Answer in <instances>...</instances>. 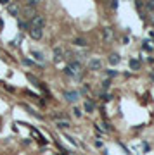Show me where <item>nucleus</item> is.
I'll use <instances>...</instances> for the list:
<instances>
[{
  "label": "nucleus",
  "instance_id": "1",
  "mask_svg": "<svg viewBox=\"0 0 154 155\" xmlns=\"http://www.w3.org/2000/svg\"><path fill=\"white\" fill-rule=\"evenodd\" d=\"M66 74L68 76H73V78H80L82 76V72H83V66L80 62H71L68 64V67H66Z\"/></svg>",
  "mask_w": 154,
  "mask_h": 155
},
{
  "label": "nucleus",
  "instance_id": "2",
  "mask_svg": "<svg viewBox=\"0 0 154 155\" xmlns=\"http://www.w3.org/2000/svg\"><path fill=\"white\" fill-rule=\"evenodd\" d=\"M43 24H45V17H43V16H40V14H35L33 17H31V24H29V26L42 29V28H43Z\"/></svg>",
  "mask_w": 154,
  "mask_h": 155
},
{
  "label": "nucleus",
  "instance_id": "3",
  "mask_svg": "<svg viewBox=\"0 0 154 155\" xmlns=\"http://www.w3.org/2000/svg\"><path fill=\"white\" fill-rule=\"evenodd\" d=\"M78 97H80V93L75 92V90H68V92H64V98L68 100V102H76Z\"/></svg>",
  "mask_w": 154,
  "mask_h": 155
},
{
  "label": "nucleus",
  "instance_id": "4",
  "mask_svg": "<svg viewBox=\"0 0 154 155\" xmlns=\"http://www.w3.org/2000/svg\"><path fill=\"white\" fill-rule=\"evenodd\" d=\"M29 35H31V38L33 40H40L42 38V29L40 28H33V26H29Z\"/></svg>",
  "mask_w": 154,
  "mask_h": 155
},
{
  "label": "nucleus",
  "instance_id": "5",
  "mask_svg": "<svg viewBox=\"0 0 154 155\" xmlns=\"http://www.w3.org/2000/svg\"><path fill=\"white\" fill-rule=\"evenodd\" d=\"M7 10H9V14L17 16V14H19V10H21V7H19L17 4H9V5H7Z\"/></svg>",
  "mask_w": 154,
  "mask_h": 155
},
{
  "label": "nucleus",
  "instance_id": "6",
  "mask_svg": "<svg viewBox=\"0 0 154 155\" xmlns=\"http://www.w3.org/2000/svg\"><path fill=\"white\" fill-rule=\"evenodd\" d=\"M63 55H64V50L61 48V47H56V48H54V62H59V60L63 59Z\"/></svg>",
  "mask_w": 154,
  "mask_h": 155
},
{
  "label": "nucleus",
  "instance_id": "7",
  "mask_svg": "<svg viewBox=\"0 0 154 155\" xmlns=\"http://www.w3.org/2000/svg\"><path fill=\"white\" fill-rule=\"evenodd\" d=\"M88 67H90V69H94V71H99L100 67H102V62H100L99 59H92L90 62H88Z\"/></svg>",
  "mask_w": 154,
  "mask_h": 155
},
{
  "label": "nucleus",
  "instance_id": "8",
  "mask_svg": "<svg viewBox=\"0 0 154 155\" xmlns=\"http://www.w3.org/2000/svg\"><path fill=\"white\" fill-rule=\"evenodd\" d=\"M102 33H104V40H106V42H111L112 38H114V31H112L111 28H104Z\"/></svg>",
  "mask_w": 154,
  "mask_h": 155
},
{
  "label": "nucleus",
  "instance_id": "9",
  "mask_svg": "<svg viewBox=\"0 0 154 155\" xmlns=\"http://www.w3.org/2000/svg\"><path fill=\"white\" fill-rule=\"evenodd\" d=\"M56 126L59 127V129H68V127H69V122H68V121H57Z\"/></svg>",
  "mask_w": 154,
  "mask_h": 155
},
{
  "label": "nucleus",
  "instance_id": "10",
  "mask_svg": "<svg viewBox=\"0 0 154 155\" xmlns=\"http://www.w3.org/2000/svg\"><path fill=\"white\" fill-rule=\"evenodd\" d=\"M85 112H94V104H92V100H87L85 102Z\"/></svg>",
  "mask_w": 154,
  "mask_h": 155
},
{
  "label": "nucleus",
  "instance_id": "11",
  "mask_svg": "<svg viewBox=\"0 0 154 155\" xmlns=\"http://www.w3.org/2000/svg\"><path fill=\"white\" fill-rule=\"evenodd\" d=\"M31 55L35 57V59H36V60H38L40 64L43 62V55H42V52H36V50H33V52H31Z\"/></svg>",
  "mask_w": 154,
  "mask_h": 155
},
{
  "label": "nucleus",
  "instance_id": "12",
  "mask_svg": "<svg viewBox=\"0 0 154 155\" xmlns=\"http://www.w3.org/2000/svg\"><path fill=\"white\" fill-rule=\"evenodd\" d=\"M109 62H111V64H118L119 62V55H118V54H111V55H109Z\"/></svg>",
  "mask_w": 154,
  "mask_h": 155
},
{
  "label": "nucleus",
  "instance_id": "13",
  "mask_svg": "<svg viewBox=\"0 0 154 155\" xmlns=\"http://www.w3.org/2000/svg\"><path fill=\"white\" fill-rule=\"evenodd\" d=\"M73 43H75V45H80V47H85V45H87V40H83V38H75Z\"/></svg>",
  "mask_w": 154,
  "mask_h": 155
},
{
  "label": "nucleus",
  "instance_id": "14",
  "mask_svg": "<svg viewBox=\"0 0 154 155\" xmlns=\"http://www.w3.org/2000/svg\"><path fill=\"white\" fill-rule=\"evenodd\" d=\"M130 67H132V69H139L140 67L139 60H137V59H132V60H130Z\"/></svg>",
  "mask_w": 154,
  "mask_h": 155
},
{
  "label": "nucleus",
  "instance_id": "15",
  "mask_svg": "<svg viewBox=\"0 0 154 155\" xmlns=\"http://www.w3.org/2000/svg\"><path fill=\"white\" fill-rule=\"evenodd\" d=\"M73 112H75V116H76V117H82V110H80V109H75Z\"/></svg>",
  "mask_w": 154,
  "mask_h": 155
},
{
  "label": "nucleus",
  "instance_id": "16",
  "mask_svg": "<svg viewBox=\"0 0 154 155\" xmlns=\"http://www.w3.org/2000/svg\"><path fill=\"white\" fill-rule=\"evenodd\" d=\"M19 26H21V29H28V24L23 22V21H19Z\"/></svg>",
  "mask_w": 154,
  "mask_h": 155
},
{
  "label": "nucleus",
  "instance_id": "17",
  "mask_svg": "<svg viewBox=\"0 0 154 155\" xmlns=\"http://www.w3.org/2000/svg\"><path fill=\"white\" fill-rule=\"evenodd\" d=\"M68 140H69V143H73V145H78V143H76V140H75L73 136H68Z\"/></svg>",
  "mask_w": 154,
  "mask_h": 155
},
{
  "label": "nucleus",
  "instance_id": "18",
  "mask_svg": "<svg viewBox=\"0 0 154 155\" xmlns=\"http://www.w3.org/2000/svg\"><path fill=\"white\" fill-rule=\"evenodd\" d=\"M147 9H149V10H154V2H149V4H147Z\"/></svg>",
  "mask_w": 154,
  "mask_h": 155
},
{
  "label": "nucleus",
  "instance_id": "19",
  "mask_svg": "<svg viewBox=\"0 0 154 155\" xmlns=\"http://www.w3.org/2000/svg\"><path fill=\"white\" fill-rule=\"evenodd\" d=\"M102 88H104V90H107V88H109V81H104V83H102Z\"/></svg>",
  "mask_w": 154,
  "mask_h": 155
},
{
  "label": "nucleus",
  "instance_id": "20",
  "mask_svg": "<svg viewBox=\"0 0 154 155\" xmlns=\"http://www.w3.org/2000/svg\"><path fill=\"white\" fill-rule=\"evenodd\" d=\"M100 98H102V100H109L111 97H109V95H100Z\"/></svg>",
  "mask_w": 154,
  "mask_h": 155
},
{
  "label": "nucleus",
  "instance_id": "21",
  "mask_svg": "<svg viewBox=\"0 0 154 155\" xmlns=\"http://www.w3.org/2000/svg\"><path fill=\"white\" fill-rule=\"evenodd\" d=\"M2 26H4V21H2V19H0V28H2Z\"/></svg>",
  "mask_w": 154,
  "mask_h": 155
}]
</instances>
